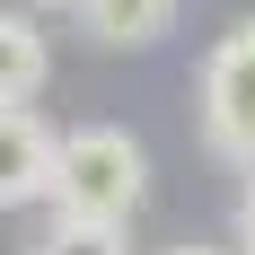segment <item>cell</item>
Segmentation results:
<instances>
[{
    "label": "cell",
    "mask_w": 255,
    "mask_h": 255,
    "mask_svg": "<svg viewBox=\"0 0 255 255\" xmlns=\"http://www.w3.org/2000/svg\"><path fill=\"white\" fill-rule=\"evenodd\" d=\"M150 194V150L124 124H71L53 150V211L62 220H115L124 229Z\"/></svg>",
    "instance_id": "1"
},
{
    "label": "cell",
    "mask_w": 255,
    "mask_h": 255,
    "mask_svg": "<svg viewBox=\"0 0 255 255\" xmlns=\"http://www.w3.org/2000/svg\"><path fill=\"white\" fill-rule=\"evenodd\" d=\"M194 124H203V150L238 176H255V18H238L220 44L203 53V79H194Z\"/></svg>",
    "instance_id": "2"
},
{
    "label": "cell",
    "mask_w": 255,
    "mask_h": 255,
    "mask_svg": "<svg viewBox=\"0 0 255 255\" xmlns=\"http://www.w3.org/2000/svg\"><path fill=\"white\" fill-rule=\"evenodd\" d=\"M53 150L62 132H44L35 106H0V211L53 203Z\"/></svg>",
    "instance_id": "3"
},
{
    "label": "cell",
    "mask_w": 255,
    "mask_h": 255,
    "mask_svg": "<svg viewBox=\"0 0 255 255\" xmlns=\"http://www.w3.org/2000/svg\"><path fill=\"white\" fill-rule=\"evenodd\" d=\"M53 79V35L35 9H18V0H0V106H35Z\"/></svg>",
    "instance_id": "4"
},
{
    "label": "cell",
    "mask_w": 255,
    "mask_h": 255,
    "mask_svg": "<svg viewBox=\"0 0 255 255\" xmlns=\"http://www.w3.org/2000/svg\"><path fill=\"white\" fill-rule=\"evenodd\" d=\"M71 18L88 26V44H106V53H150V44L176 35V0H79Z\"/></svg>",
    "instance_id": "5"
},
{
    "label": "cell",
    "mask_w": 255,
    "mask_h": 255,
    "mask_svg": "<svg viewBox=\"0 0 255 255\" xmlns=\"http://www.w3.org/2000/svg\"><path fill=\"white\" fill-rule=\"evenodd\" d=\"M26 255H132V238L115 229V220H62V211H53V229Z\"/></svg>",
    "instance_id": "6"
},
{
    "label": "cell",
    "mask_w": 255,
    "mask_h": 255,
    "mask_svg": "<svg viewBox=\"0 0 255 255\" xmlns=\"http://www.w3.org/2000/svg\"><path fill=\"white\" fill-rule=\"evenodd\" d=\"M229 229H238V247H255V176H238V203H229Z\"/></svg>",
    "instance_id": "7"
},
{
    "label": "cell",
    "mask_w": 255,
    "mask_h": 255,
    "mask_svg": "<svg viewBox=\"0 0 255 255\" xmlns=\"http://www.w3.org/2000/svg\"><path fill=\"white\" fill-rule=\"evenodd\" d=\"M167 255H238V247H203V238H185V247H167Z\"/></svg>",
    "instance_id": "8"
},
{
    "label": "cell",
    "mask_w": 255,
    "mask_h": 255,
    "mask_svg": "<svg viewBox=\"0 0 255 255\" xmlns=\"http://www.w3.org/2000/svg\"><path fill=\"white\" fill-rule=\"evenodd\" d=\"M35 9H79V0H35Z\"/></svg>",
    "instance_id": "9"
},
{
    "label": "cell",
    "mask_w": 255,
    "mask_h": 255,
    "mask_svg": "<svg viewBox=\"0 0 255 255\" xmlns=\"http://www.w3.org/2000/svg\"><path fill=\"white\" fill-rule=\"evenodd\" d=\"M238 255H255V247H238Z\"/></svg>",
    "instance_id": "10"
}]
</instances>
